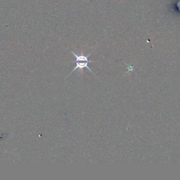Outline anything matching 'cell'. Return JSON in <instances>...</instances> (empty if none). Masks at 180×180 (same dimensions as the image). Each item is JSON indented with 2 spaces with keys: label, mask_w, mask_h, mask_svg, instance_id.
Returning <instances> with one entry per match:
<instances>
[{
  "label": "cell",
  "mask_w": 180,
  "mask_h": 180,
  "mask_svg": "<svg viewBox=\"0 0 180 180\" xmlns=\"http://www.w3.org/2000/svg\"><path fill=\"white\" fill-rule=\"evenodd\" d=\"M74 63H75V64H76L75 67L74 68V69L72 70V72L70 73L69 75H70L71 73H73V72L75 71V70H80V71L83 72V70L84 69H87V70H89V71H90L92 73H93V74L94 75V73L92 72V70L89 68L88 64H89V62H83V61H82V63H80V61H78V62H74Z\"/></svg>",
  "instance_id": "6da1fadb"
},
{
  "label": "cell",
  "mask_w": 180,
  "mask_h": 180,
  "mask_svg": "<svg viewBox=\"0 0 180 180\" xmlns=\"http://www.w3.org/2000/svg\"><path fill=\"white\" fill-rule=\"evenodd\" d=\"M71 53L73 54V55L75 56V61H73L72 63H74V62H78V61H83V62H89V63H92L94 61H89V56H90V54H89L88 55H84L83 53H81L80 55H78V54H75L73 51H71Z\"/></svg>",
  "instance_id": "7a4b0ae2"
}]
</instances>
